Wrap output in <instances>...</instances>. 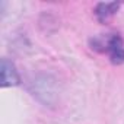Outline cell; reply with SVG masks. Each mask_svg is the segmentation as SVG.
Returning <instances> with one entry per match:
<instances>
[{"mask_svg":"<svg viewBox=\"0 0 124 124\" xmlns=\"http://www.w3.org/2000/svg\"><path fill=\"white\" fill-rule=\"evenodd\" d=\"M92 48L101 53H107L114 64L124 63V41L120 34H108L92 39Z\"/></svg>","mask_w":124,"mask_h":124,"instance_id":"6da1fadb","label":"cell"},{"mask_svg":"<svg viewBox=\"0 0 124 124\" xmlns=\"http://www.w3.org/2000/svg\"><path fill=\"white\" fill-rule=\"evenodd\" d=\"M21 82V78L15 69V66L3 58L2 61V86H13Z\"/></svg>","mask_w":124,"mask_h":124,"instance_id":"7a4b0ae2","label":"cell"},{"mask_svg":"<svg viewBox=\"0 0 124 124\" xmlns=\"http://www.w3.org/2000/svg\"><path fill=\"white\" fill-rule=\"evenodd\" d=\"M118 8H120V3H99L95 9V15L98 18V21L104 23L115 15Z\"/></svg>","mask_w":124,"mask_h":124,"instance_id":"3957f363","label":"cell"}]
</instances>
